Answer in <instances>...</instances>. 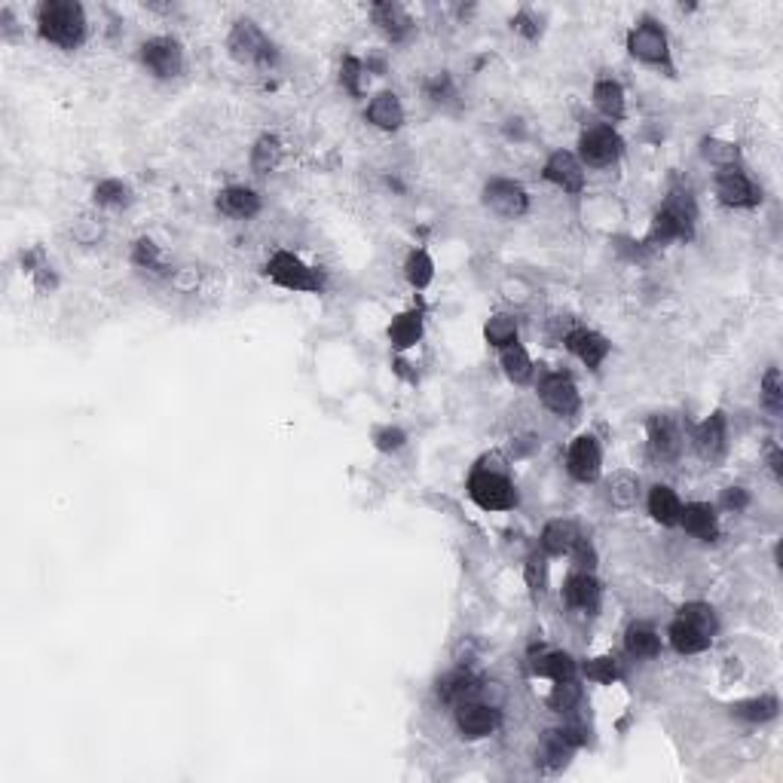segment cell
Listing matches in <instances>:
<instances>
[{"mask_svg":"<svg viewBox=\"0 0 783 783\" xmlns=\"http://www.w3.org/2000/svg\"><path fill=\"white\" fill-rule=\"evenodd\" d=\"M698 224V205L689 187H670L664 205L655 212L649 224L646 245H667V242H689Z\"/></svg>","mask_w":783,"mask_h":783,"instance_id":"obj_1","label":"cell"},{"mask_svg":"<svg viewBox=\"0 0 783 783\" xmlns=\"http://www.w3.org/2000/svg\"><path fill=\"white\" fill-rule=\"evenodd\" d=\"M499 462L502 459L496 453L484 456L472 472H468V481H465L468 499L484 511H511L517 505V487L508 478L505 465H499Z\"/></svg>","mask_w":783,"mask_h":783,"instance_id":"obj_2","label":"cell"},{"mask_svg":"<svg viewBox=\"0 0 783 783\" xmlns=\"http://www.w3.org/2000/svg\"><path fill=\"white\" fill-rule=\"evenodd\" d=\"M719 631V621L710 603H686L667 628V640L673 646V652L680 655H698L707 652L713 646V637Z\"/></svg>","mask_w":783,"mask_h":783,"instance_id":"obj_3","label":"cell"},{"mask_svg":"<svg viewBox=\"0 0 783 783\" xmlns=\"http://www.w3.org/2000/svg\"><path fill=\"white\" fill-rule=\"evenodd\" d=\"M86 10L74 0H46L37 7V34L40 40L59 46L65 52L77 49L86 40Z\"/></svg>","mask_w":783,"mask_h":783,"instance_id":"obj_4","label":"cell"},{"mask_svg":"<svg viewBox=\"0 0 783 783\" xmlns=\"http://www.w3.org/2000/svg\"><path fill=\"white\" fill-rule=\"evenodd\" d=\"M227 49L230 56L242 65L254 68H273L279 62V49L267 37V31L260 28L254 19H236L230 34H227Z\"/></svg>","mask_w":783,"mask_h":783,"instance_id":"obj_5","label":"cell"},{"mask_svg":"<svg viewBox=\"0 0 783 783\" xmlns=\"http://www.w3.org/2000/svg\"><path fill=\"white\" fill-rule=\"evenodd\" d=\"M264 276L285 288V291H303V294H319L325 288V273L319 267H309L306 260L294 251H276L267 267H264Z\"/></svg>","mask_w":783,"mask_h":783,"instance_id":"obj_6","label":"cell"},{"mask_svg":"<svg viewBox=\"0 0 783 783\" xmlns=\"http://www.w3.org/2000/svg\"><path fill=\"white\" fill-rule=\"evenodd\" d=\"M628 52L631 59L658 68V71H670L673 74V56H670V37L667 31L655 22V19H640L631 31H628Z\"/></svg>","mask_w":783,"mask_h":783,"instance_id":"obj_7","label":"cell"},{"mask_svg":"<svg viewBox=\"0 0 783 783\" xmlns=\"http://www.w3.org/2000/svg\"><path fill=\"white\" fill-rule=\"evenodd\" d=\"M621 153H624V138H621L618 129L609 126V123L588 126V129L579 135V160H582V166L606 169V166L618 163Z\"/></svg>","mask_w":783,"mask_h":783,"instance_id":"obj_8","label":"cell"},{"mask_svg":"<svg viewBox=\"0 0 783 783\" xmlns=\"http://www.w3.org/2000/svg\"><path fill=\"white\" fill-rule=\"evenodd\" d=\"M484 205L496 218L517 221L530 212V193L527 187L514 178H490L484 184Z\"/></svg>","mask_w":783,"mask_h":783,"instance_id":"obj_9","label":"cell"},{"mask_svg":"<svg viewBox=\"0 0 783 783\" xmlns=\"http://www.w3.org/2000/svg\"><path fill=\"white\" fill-rule=\"evenodd\" d=\"M138 59L156 80H172L184 71V49L169 34L144 40L141 49H138Z\"/></svg>","mask_w":783,"mask_h":783,"instance_id":"obj_10","label":"cell"},{"mask_svg":"<svg viewBox=\"0 0 783 783\" xmlns=\"http://www.w3.org/2000/svg\"><path fill=\"white\" fill-rule=\"evenodd\" d=\"M585 744V732L582 725H560V728H548V732L542 735L539 741V750H536V762L545 768V771H560L569 765L572 753H576L579 747Z\"/></svg>","mask_w":783,"mask_h":783,"instance_id":"obj_11","label":"cell"},{"mask_svg":"<svg viewBox=\"0 0 783 783\" xmlns=\"http://www.w3.org/2000/svg\"><path fill=\"white\" fill-rule=\"evenodd\" d=\"M453 725H456L459 738L484 741L499 728V710L493 704L478 701V698H468V701H459L453 707Z\"/></svg>","mask_w":783,"mask_h":783,"instance_id":"obj_12","label":"cell"},{"mask_svg":"<svg viewBox=\"0 0 783 783\" xmlns=\"http://www.w3.org/2000/svg\"><path fill=\"white\" fill-rule=\"evenodd\" d=\"M539 401L545 410H551L554 416H576L582 410V392L569 374L563 371H551L539 380Z\"/></svg>","mask_w":783,"mask_h":783,"instance_id":"obj_13","label":"cell"},{"mask_svg":"<svg viewBox=\"0 0 783 783\" xmlns=\"http://www.w3.org/2000/svg\"><path fill=\"white\" fill-rule=\"evenodd\" d=\"M566 472L579 484H594L603 472V447L594 435H576L566 450Z\"/></svg>","mask_w":783,"mask_h":783,"instance_id":"obj_14","label":"cell"},{"mask_svg":"<svg viewBox=\"0 0 783 783\" xmlns=\"http://www.w3.org/2000/svg\"><path fill=\"white\" fill-rule=\"evenodd\" d=\"M713 190H716V199L728 208H756L762 202V187L741 166L716 172Z\"/></svg>","mask_w":783,"mask_h":783,"instance_id":"obj_15","label":"cell"},{"mask_svg":"<svg viewBox=\"0 0 783 783\" xmlns=\"http://www.w3.org/2000/svg\"><path fill=\"white\" fill-rule=\"evenodd\" d=\"M692 447L710 465L725 459V453H728V416H725V410H713L704 423L695 426Z\"/></svg>","mask_w":783,"mask_h":783,"instance_id":"obj_16","label":"cell"},{"mask_svg":"<svg viewBox=\"0 0 783 783\" xmlns=\"http://www.w3.org/2000/svg\"><path fill=\"white\" fill-rule=\"evenodd\" d=\"M542 178L554 187H560L563 193L579 196L585 190V166L576 153L569 150H554L545 166H542Z\"/></svg>","mask_w":783,"mask_h":783,"instance_id":"obj_17","label":"cell"},{"mask_svg":"<svg viewBox=\"0 0 783 783\" xmlns=\"http://www.w3.org/2000/svg\"><path fill=\"white\" fill-rule=\"evenodd\" d=\"M560 594H563V603H566L572 612L594 615L597 606H600L603 588H600V582L594 579L591 569H576V572H569V576H566Z\"/></svg>","mask_w":783,"mask_h":783,"instance_id":"obj_18","label":"cell"},{"mask_svg":"<svg viewBox=\"0 0 783 783\" xmlns=\"http://www.w3.org/2000/svg\"><path fill=\"white\" fill-rule=\"evenodd\" d=\"M646 435H649V453L661 462L676 459L683 450V429L673 420L670 413H655L646 423Z\"/></svg>","mask_w":783,"mask_h":783,"instance_id":"obj_19","label":"cell"},{"mask_svg":"<svg viewBox=\"0 0 783 783\" xmlns=\"http://www.w3.org/2000/svg\"><path fill=\"white\" fill-rule=\"evenodd\" d=\"M563 346H566L572 355H576L588 371H600V364H603L606 355L612 352L609 340H606L603 334L591 331V328H572V331H566Z\"/></svg>","mask_w":783,"mask_h":783,"instance_id":"obj_20","label":"cell"},{"mask_svg":"<svg viewBox=\"0 0 783 783\" xmlns=\"http://www.w3.org/2000/svg\"><path fill=\"white\" fill-rule=\"evenodd\" d=\"M215 205H218V212L227 215V218L251 221V218L260 212V193L251 190V187H245V184H230V187L218 190Z\"/></svg>","mask_w":783,"mask_h":783,"instance_id":"obj_21","label":"cell"},{"mask_svg":"<svg viewBox=\"0 0 783 783\" xmlns=\"http://www.w3.org/2000/svg\"><path fill=\"white\" fill-rule=\"evenodd\" d=\"M680 527L701 542H716L719 539V514L710 502H686L680 514Z\"/></svg>","mask_w":783,"mask_h":783,"instance_id":"obj_22","label":"cell"},{"mask_svg":"<svg viewBox=\"0 0 783 783\" xmlns=\"http://www.w3.org/2000/svg\"><path fill=\"white\" fill-rule=\"evenodd\" d=\"M484 689L481 676H475L468 667H456L450 670L447 676H441L438 680V698L450 707H456L459 701H468V698H478V692Z\"/></svg>","mask_w":783,"mask_h":783,"instance_id":"obj_23","label":"cell"},{"mask_svg":"<svg viewBox=\"0 0 783 783\" xmlns=\"http://www.w3.org/2000/svg\"><path fill=\"white\" fill-rule=\"evenodd\" d=\"M404 117H407L404 104L395 92H377L368 104V111H364V120L380 132H398L404 126Z\"/></svg>","mask_w":783,"mask_h":783,"instance_id":"obj_24","label":"cell"},{"mask_svg":"<svg viewBox=\"0 0 783 783\" xmlns=\"http://www.w3.org/2000/svg\"><path fill=\"white\" fill-rule=\"evenodd\" d=\"M591 101H594V108L612 123L624 120V114H628V95H624V86L615 77H597L594 89H591Z\"/></svg>","mask_w":783,"mask_h":783,"instance_id":"obj_25","label":"cell"},{"mask_svg":"<svg viewBox=\"0 0 783 783\" xmlns=\"http://www.w3.org/2000/svg\"><path fill=\"white\" fill-rule=\"evenodd\" d=\"M426 331V312L423 309H404L389 325V343L395 352H407L423 340Z\"/></svg>","mask_w":783,"mask_h":783,"instance_id":"obj_26","label":"cell"},{"mask_svg":"<svg viewBox=\"0 0 783 783\" xmlns=\"http://www.w3.org/2000/svg\"><path fill=\"white\" fill-rule=\"evenodd\" d=\"M579 539H582L579 527L572 524V520L557 517V520H551V524H545L539 545H542V554H548V557H569Z\"/></svg>","mask_w":783,"mask_h":783,"instance_id":"obj_27","label":"cell"},{"mask_svg":"<svg viewBox=\"0 0 783 783\" xmlns=\"http://www.w3.org/2000/svg\"><path fill=\"white\" fill-rule=\"evenodd\" d=\"M371 16H374V25L392 40V43H401L413 34V19L410 13L401 7V4H392V0H386V4H374L371 7Z\"/></svg>","mask_w":783,"mask_h":783,"instance_id":"obj_28","label":"cell"},{"mask_svg":"<svg viewBox=\"0 0 783 783\" xmlns=\"http://www.w3.org/2000/svg\"><path fill=\"white\" fill-rule=\"evenodd\" d=\"M646 508H649V514H652L655 524H661V527H680L683 499L676 496L673 487H667V484H655V487L649 490Z\"/></svg>","mask_w":783,"mask_h":783,"instance_id":"obj_29","label":"cell"},{"mask_svg":"<svg viewBox=\"0 0 783 783\" xmlns=\"http://www.w3.org/2000/svg\"><path fill=\"white\" fill-rule=\"evenodd\" d=\"M533 673H536V676H545V680H551V683L576 680L579 664H576V658H572L569 652L548 649V652H542V655L533 658Z\"/></svg>","mask_w":783,"mask_h":783,"instance_id":"obj_30","label":"cell"},{"mask_svg":"<svg viewBox=\"0 0 783 783\" xmlns=\"http://www.w3.org/2000/svg\"><path fill=\"white\" fill-rule=\"evenodd\" d=\"M624 649H628L631 658H658L661 655V634L646 621H634L628 631H624Z\"/></svg>","mask_w":783,"mask_h":783,"instance_id":"obj_31","label":"cell"},{"mask_svg":"<svg viewBox=\"0 0 783 783\" xmlns=\"http://www.w3.org/2000/svg\"><path fill=\"white\" fill-rule=\"evenodd\" d=\"M282 156H285L282 138L273 135V132H264V135L254 141V147H251V172H254V175H270V172H276L279 163H282Z\"/></svg>","mask_w":783,"mask_h":783,"instance_id":"obj_32","label":"cell"},{"mask_svg":"<svg viewBox=\"0 0 783 783\" xmlns=\"http://www.w3.org/2000/svg\"><path fill=\"white\" fill-rule=\"evenodd\" d=\"M606 499L618 511H631L640 502V478L634 472H612L606 481Z\"/></svg>","mask_w":783,"mask_h":783,"instance_id":"obj_33","label":"cell"},{"mask_svg":"<svg viewBox=\"0 0 783 783\" xmlns=\"http://www.w3.org/2000/svg\"><path fill=\"white\" fill-rule=\"evenodd\" d=\"M499 352H502V355H499V364H502L505 377H508L514 386H527V383L533 380V374H536V364H533L530 352L520 346V343H511V346H505V349H499Z\"/></svg>","mask_w":783,"mask_h":783,"instance_id":"obj_34","label":"cell"},{"mask_svg":"<svg viewBox=\"0 0 783 783\" xmlns=\"http://www.w3.org/2000/svg\"><path fill=\"white\" fill-rule=\"evenodd\" d=\"M777 713H780V698L771 695V692L732 704V716H738V719H744V722H753V725L771 722V719H777Z\"/></svg>","mask_w":783,"mask_h":783,"instance_id":"obj_35","label":"cell"},{"mask_svg":"<svg viewBox=\"0 0 783 783\" xmlns=\"http://www.w3.org/2000/svg\"><path fill=\"white\" fill-rule=\"evenodd\" d=\"M701 156L710 166H716L719 172L741 166V147L735 141H725V138H716V135L701 141Z\"/></svg>","mask_w":783,"mask_h":783,"instance_id":"obj_36","label":"cell"},{"mask_svg":"<svg viewBox=\"0 0 783 783\" xmlns=\"http://www.w3.org/2000/svg\"><path fill=\"white\" fill-rule=\"evenodd\" d=\"M404 279L416 288L426 291L435 282V260L426 248H413L404 260Z\"/></svg>","mask_w":783,"mask_h":783,"instance_id":"obj_37","label":"cell"},{"mask_svg":"<svg viewBox=\"0 0 783 783\" xmlns=\"http://www.w3.org/2000/svg\"><path fill=\"white\" fill-rule=\"evenodd\" d=\"M132 264H135L138 270H147V273H156V276H169V273H172V270L166 267L160 245H156L153 239H147V236L135 239V245H132Z\"/></svg>","mask_w":783,"mask_h":783,"instance_id":"obj_38","label":"cell"},{"mask_svg":"<svg viewBox=\"0 0 783 783\" xmlns=\"http://www.w3.org/2000/svg\"><path fill=\"white\" fill-rule=\"evenodd\" d=\"M92 202L98 208H126L132 202V190L120 178H104L92 187Z\"/></svg>","mask_w":783,"mask_h":783,"instance_id":"obj_39","label":"cell"},{"mask_svg":"<svg viewBox=\"0 0 783 783\" xmlns=\"http://www.w3.org/2000/svg\"><path fill=\"white\" fill-rule=\"evenodd\" d=\"M517 319L508 316V312H496L493 319H487L484 325V340L493 346V349H505L511 343H517Z\"/></svg>","mask_w":783,"mask_h":783,"instance_id":"obj_40","label":"cell"},{"mask_svg":"<svg viewBox=\"0 0 783 783\" xmlns=\"http://www.w3.org/2000/svg\"><path fill=\"white\" fill-rule=\"evenodd\" d=\"M579 704H582V686H579V680H560V683H554V689H551V695H548V707H551L554 713H572V710H579Z\"/></svg>","mask_w":783,"mask_h":783,"instance_id":"obj_41","label":"cell"},{"mask_svg":"<svg viewBox=\"0 0 783 783\" xmlns=\"http://www.w3.org/2000/svg\"><path fill=\"white\" fill-rule=\"evenodd\" d=\"M368 68H364V62L358 59V56H343V62H340V86L352 95V98H361L364 95V74Z\"/></svg>","mask_w":783,"mask_h":783,"instance_id":"obj_42","label":"cell"},{"mask_svg":"<svg viewBox=\"0 0 783 783\" xmlns=\"http://www.w3.org/2000/svg\"><path fill=\"white\" fill-rule=\"evenodd\" d=\"M582 673L588 676L591 683H600V686H612L618 676H621L618 661H615L612 655H597V658H591V661L582 667Z\"/></svg>","mask_w":783,"mask_h":783,"instance_id":"obj_43","label":"cell"},{"mask_svg":"<svg viewBox=\"0 0 783 783\" xmlns=\"http://www.w3.org/2000/svg\"><path fill=\"white\" fill-rule=\"evenodd\" d=\"M762 404L774 416L783 413V377H780V368H768L765 371V377H762Z\"/></svg>","mask_w":783,"mask_h":783,"instance_id":"obj_44","label":"cell"},{"mask_svg":"<svg viewBox=\"0 0 783 783\" xmlns=\"http://www.w3.org/2000/svg\"><path fill=\"white\" fill-rule=\"evenodd\" d=\"M407 444V432L401 429V426H380L377 432H374V447L380 450V453H395V450H401Z\"/></svg>","mask_w":783,"mask_h":783,"instance_id":"obj_45","label":"cell"},{"mask_svg":"<svg viewBox=\"0 0 783 783\" xmlns=\"http://www.w3.org/2000/svg\"><path fill=\"white\" fill-rule=\"evenodd\" d=\"M423 89H426V98L435 101V104H444V101H450V98L456 95L450 74H435V77H429Z\"/></svg>","mask_w":783,"mask_h":783,"instance_id":"obj_46","label":"cell"},{"mask_svg":"<svg viewBox=\"0 0 783 783\" xmlns=\"http://www.w3.org/2000/svg\"><path fill=\"white\" fill-rule=\"evenodd\" d=\"M719 505H722L725 511H735V514H741V511H747V508H750V490H744V487H725V490H722V499H719Z\"/></svg>","mask_w":783,"mask_h":783,"instance_id":"obj_47","label":"cell"},{"mask_svg":"<svg viewBox=\"0 0 783 783\" xmlns=\"http://www.w3.org/2000/svg\"><path fill=\"white\" fill-rule=\"evenodd\" d=\"M545 576H548V566H545V557L533 554L527 560V585L533 594H542L545 591Z\"/></svg>","mask_w":783,"mask_h":783,"instance_id":"obj_48","label":"cell"},{"mask_svg":"<svg viewBox=\"0 0 783 783\" xmlns=\"http://www.w3.org/2000/svg\"><path fill=\"white\" fill-rule=\"evenodd\" d=\"M511 28H514V31H520L524 37H530V40H536V37H539V25H536V19H533V13H530V10H520V13L511 19Z\"/></svg>","mask_w":783,"mask_h":783,"instance_id":"obj_49","label":"cell"},{"mask_svg":"<svg viewBox=\"0 0 783 783\" xmlns=\"http://www.w3.org/2000/svg\"><path fill=\"white\" fill-rule=\"evenodd\" d=\"M780 462H783V456H780V447H777V444H771V450H768V468H771V475H774V481H777V484L783 481Z\"/></svg>","mask_w":783,"mask_h":783,"instance_id":"obj_50","label":"cell"}]
</instances>
